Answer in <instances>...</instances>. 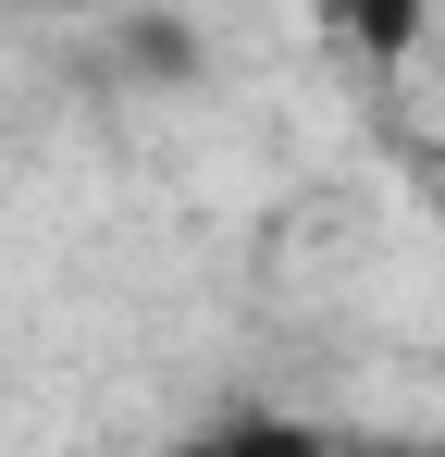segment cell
I'll return each instance as SVG.
<instances>
[{
	"label": "cell",
	"mask_w": 445,
	"mask_h": 457,
	"mask_svg": "<svg viewBox=\"0 0 445 457\" xmlns=\"http://www.w3.org/2000/svg\"><path fill=\"white\" fill-rule=\"evenodd\" d=\"M211 457H334L309 420H235V433H211Z\"/></svg>",
	"instance_id": "6da1fadb"
},
{
	"label": "cell",
	"mask_w": 445,
	"mask_h": 457,
	"mask_svg": "<svg viewBox=\"0 0 445 457\" xmlns=\"http://www.w3.org/2000/svg\"><path fill=\"white\" fill-rule=\"evenodd\" d=\"M433 457H445V445H433Z\"/></svg>",
	"instance_id": "7a4b0ae2"
}]
</instances>
